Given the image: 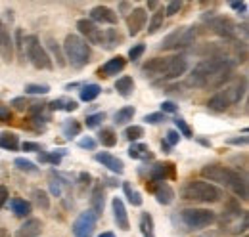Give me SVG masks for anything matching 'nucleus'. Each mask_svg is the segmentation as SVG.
I'll use <instances>...</instances> for the list:
<instances>
[{
    "instance_id": "obj_50",
    "label": "nucleus",
    "mask_w": 249,
    "mask_h": 237,
    "mask_svg": "<svg viewBox=\"0 0 249 237\" xmlns=\"http://www.w3.org/2000/svg\"><path fill=\"white\" fill-rule=\"evenodd\" d=\"M96 144H98V142H96L94 138H90V136H85V138L79 140V148L81 149H90V151H92V149H96Z\"/></svg>"
},
{
    "instance_id": "obj_17",
    "label": "nucleus",
    "mask_w": 249,
    "mask_h": 237,
    "mask_svg": "<svg viewBox=\"0 0 249 237\" xmlns=\"http://www.w3.org/2000/svg\"><path fill=\"white\" fill-rule=\"evenodd\" d=\"M0 56L6 63L14 59V38L10 31L6 29V25L2 23V19H0Z\"/></svg>"
},
{
    "instance_id": "obj_23",
    "label": "nucleus",
    "mask_w": 249,
    "mask_h": 237,
    "mask_svg": "<svg viewBox=\"0 0 249 237\" xmlns=\"http://www.w3.org/2000/svg\"><path fill=\"white\" fill-rule=\"evenodd\" d=\"M104 207H106V189L102 184H96L90 193V210L96 216H100L104 212Z\"/></svg>"
},
{
    "instance_id": "obj_5",
    "label": "nucleus",
    "mask_w": 249,
    "mask_h": 237,
    "mask_svg": "<svg viewBox=\"0 0 249 237\" xmlns=\"http://www.w3.org/2000/svg\"><path fill=\"white\" fill-rule=\"evenodd\" d=\"M246 90H248L246 79L236 81L234 85H230V86H226L224 90L217 92V94L207 102V107H209L213 113H222V111H226L230 105L242 102L244 96H246Z\"/></svg>"
},
{
    "instance_id": "obj_6",
    "label": "nucleus",
    "mask_w": 249,
    "mask_h": 237,
    "mask_svg": "<svg viewBox=\"0 0 249 237\" xmlns=\"http://www.w3.org/2000/svg\"><path fill=\"white\" fill-rule=\"evenodd\" d=\"M23 50H25L27 59L33 63V67H36V69H52V67H54L52 59L48 56L46 48L40 44L38 36H35V34L27 36V38L23 40Z\"/></svg>"
},
{
    "instance_id": "obj_24",
    "label": "nucleus",
    "mask_w": 249,
    "mask_h": 237,
    "mask_svg": "<svg viewBox=\"0 0 249 237\" xmlns=\"http://www.w3.org/2000/svg\"><path fill=\"white\" fill-rule=\"evenodd\" d=\"M128 157L130 159H136V161H144V163L154 161V153L150 151V148L146 144H138V142H134L128 148Z\"/></svg>"
},
{
    "instance_id": "obj_8",
    "label": "nucleus",
    "mask_w": 249,
    "mask_h": 237,
    "mask_svg": "<svg viewBox=\"0 0 249 237\" xmlns=\"http://www.w3.org/2000/svg\"><path fill=\"white\" fill-rule=\"evenodd\" d=\"M180 220L188 230H203L217 220V214L207 208H184L180 210Z\"/></svg>"
},
{
    "instance_id": "obj_39",
    "label": "nucleus",
    "mask_w": 249,
    "mask_h": 237,
    "mask_svg": "<svg viewBox=\"0 0 249 237\" xmlns=\"http://www.w3.org/2000/svg\"><path fill=\"white\" fill-rule=\"evenodd\" d=\"M14 165H16V169L18 170H21V172H27V174H35L38 169H36V165L29 161V159H25V157H18L16 161H14Z\"/></svg>"
},
{
    "instance_id": "obj_35",
    "label": "nucleus",
    "mask_w": 249,
    "mask_h": 237,
    "mask_svg": "<svg viewBox=\"0 0 249 237\" xmlns=\"http://www.w3.org/2000/svg\"><path fill=\"white\" fill-rule=\"evenodd\" d=\"M63 130V136L65 138H75V136H79L81 134V122L79 120H75V118H69V120H65L62 126Z\"/></svg>"
},
{
    "instance_id": "obj_37",
    "label": "nucleus",
    "mask_w": 249,
    "mask_h": 237,
    "mask_svg": "<svg viewBox=\"0 0 249 237\" xmlns=\"http://www.w3.org/2000/svg\"><path fill=\"white\" fill-rule=\"evenodd\" d=\"M163 21H165V12H163V8H161V10H157L156 14L152 16V19H150L148 34H156L157 31L163 27Z\"/></svg>"
},
{
    "instance_id": "obj_22",
    "label": "nucleus",
    "mask_w": 249,
    "mask_h": 237,
    "mask_svg": "<svg viewBox=\"0 0 249 237\" xmlns=\"http://www.w3.org/2000/svg\"><path fill=\"white\" fill-rule=\"evenodd\" d=\"M154 195H156L157 203L163 205V207H167V205H171V203L175 201V189H173L167 182H159V184H156V187H154Z\"/></svg>"
},
{
    "instance_id": "obj_19",
    "label": "nucleus",
    "mask_w": 249,
    "mask_h": 237,
    "mask_svg": "<svg viewBox=\"0 0 249 237\" xmlns=\"http://www.w3.org/2000/svg\"><path fill=\"white\" fill-rule=\"evenodd\" d=\"M111 208H113V220H115L117 228L123 230V232H128L130 230V222H128V214H126V207H124L123 199L115 197L111 201Z\"/></svg>"
},
{
    "instance_id": "obj_34",
    "label": "nucleus",
    "mask_w": 249,
    "mask_h": 237,
    "mask_svg": "<svg viewBox=\"0 0 249 237\" xmlns=\"http://www.w3.org/2000/svg\"><path fill=\"white\" fill-rule=\"evenodd\" d=\"M102 94V88L98 86V85H85L81 92H79V98L83 100V102H94L98 96Z\"/></svg>"
},
{
    "instance_id": "obj_28",
    "label": "nucleus",
    "mask_w": 249,
    "mask_h": 237,
    "mask_svg": "<svg viewBox=\"0 0 249 237\" xmlns=\"http://www.w3.org/2000/svg\"><path fill=\"white\" fill-rule=\"evenodd\" d=\"M115 90H117L119 96L130 98L132 92H134V81H132V77L124 75V77H121V79H117V81H115Z\"/></svg>"
},
{
    "instance_id": "obj_14",
    "label": "nucleus",
    "mask_w": 249,
    "mask_h": 237,
    "mask_svg": "<svg viewBox=\"0 0 249 237\" xmlns=\"http://www.w3.org/2000/svg\"><path fill=\"white\" fill-rule=\"evenodd\" d=\"M146 21H148V12L144 8H134L128 12L126 16V27H128V34L130 36H136L140 31L146 27Z\"/></svg>"
},
{
    "instance_id": "obj_31",
    "label": "nucleus",
    "mask_w": 249,
    "mask_h": 237,
    "mask_svg": "<svg viewBox=\"0 0 249 237\" xmlns=\"http://www.w3.org/2000/svg\"><path fill=\"white\" fill-rule=\"evenodd\" d=\"M98 142H100L102 146H106V148H113V146L117 144V134H115V130H113V128H102V130L98 132Z\"/></svg>"
},
{
    "instance_id": "obj_61",
    "label": "nucleus",
    "mask_w": 249,
    "mask_h": 237,
    "mask_svg": "<svg viewBox=\"0 0 249 237\" xmlns=\"http://www.w3.org/2000/svg\"><path fill=\"white\" fill-rule=\"evenodd\" d=\"M98 237H115V234L113 232H104V234H100Z\"/></svg>"
},
{
    "instance_id": "obj_48",
    "label": "nucleus",
    "mask_w": 249,
    "mask_h": 237,
    "mask_svg": "<svg viewBox=\"0 0 249 237\" xmlns=\"http://www.w3.org/2000/svg\"><path fill=\"white\" fill-rule=\"evenodd\" d=\"M67 102H69L67 98H58V100H54V102L48 103V109H50V111H60V109H63V111H65Z\"/></svg>"
},
{
    "instance_id": "obj_9",
    "label": "nucleus",
    "mask_w": 249,
    "mask_h": 237,
    "mask_svg": "<svg viewBox=\"0 0 249 237\" xmlns=\"http://www.w3.org/2000/svg\"><path fill=\"white\" fill-rule=\"evenodd\" d=\"M228 228L230 234H240L248 230V212L242 210L236 201H230L222 214V230Z\"/></svg>"
},
{
    "instance_id": "obj_1",
    "label": "nucleus",
    "mask_w": 249,
    "mask_h": 237,
    "mask_svg": "<svg viewBox=\"0 0 249 237\" xmlns=\"http://www.w3.org/2000/svg\"><path fill=\"white\" fill-rule=\"evenodd\" d=\"M234 75V61L207 58L199 61L190 73V85L194 88H220Z\"/></svg>"
},
{
    "instance_id": "obj_59",
    "label": "nucleus",
    "mask_w": 249,
    "mask_h": 237,
    "mask_svg": "<svg viewBox=\"0 0 249 237\" xmlns=\"http://www.w3.org/2000/svg\"><path fill=\"white\" fill-rule=\"evenodd\" d=\"M0 237H12V236H10V232L6 228H0Z\"/></svg>"
},
{
    "instance_id": "obj_26",
    "label": "nucleus",
    "mask_w": 249,
    "mask_h": 237,
    "mask_svg": "<svg viewBox=\"0 0 249 237\" xmlns=\"http://www.w3.org/2000/svg\"><path fill=\"white\" fill-rule=\"evenodd\" d=\"M123 42V36L117 29H106L104 31V38H102V46L106 50H113L115 46H119Z\"/></svg>"
},
{
    "instance_id": "obj_20",
    "label": "nucleus",
    "mask_w": 249,
    "mask_h": 237,
    "mask_svg": "<svg viewBox=\"0 0 249 237\" xmlns=\"http://www.w3.org/2000/svg\"><path fill=\"white\" fill-rule=\"evenodd\" d=\"M124 65H126V59H124L123 56H115V58L107 59V61L98 69V73H100V77H113V75H117V73L123 71Z\"/></svg>"
},
{
    "instance_id": "obj_55",
    "label": "nucleus",
    "mask_w": 249,
    "mask_h": 237,
    "mask_svg": "<svg viewBox=\"0 0 249 237\" xmlns=\"http://www.w3.org/2000/svg\"><path fill=\"white\" fill-rule=\"evenodd\" d=\"M21 149L23 151H40V146L35 142H25V144H21Z\"/></svg>"
},
{
    "instance_id": "obj_2",
    "label": "nucleus",
    "mask_w": 249,
    "mask_h": 237,
    "mask_svg": "<svg viewBox=\"0 0 249 237\" xmlns=\"http://www.w3.org/2000/svg\"><path fill=\"white\" fill-rule=\"evenodd\" d=\"M201 176L207 178L209 182H217L220 186L228 187L240 199H248V180L234 169H228V167H222V165H207V167L201 169Z\"/></svg>"
},
{
    "instance_id": "obj_21",
    "label": "nucleus",
    "mask_w": 249,
    "mask_h": 237,
    "mask_svg": "<svg viewBox=\"0 0 249 237\" xmlns=\"http://www.w3.org/2000/svg\"><path fill=\"white\" fill-rule=\"evenodd\" d=\"M42 232V222L38 218H27L16 232L14 237H38Z\"/></svg>"
},
{
    "instance_id": "obj_46",
    "label": "nucleus",
    "mask_w": 249,
    "mask_h": 237,
    "mask_svg": "<svg viewBox=\"0 0 249 237\" xmlns=\"http://www.w3.org/2000/svg\"><path fill=\"white\" fill-rule=\"evenodd\" d=\"M144 52H146V46H144V44H134V46L128 50V59H130V61H136V59L142 58Z\"/></svg>"
},
{
    "instance_id": "obj_4",
    "label": "nucleus",
    "mask_w": 249,
    "mask_h": 237,
    "mask_svg": "<svg viewBox=\"0 0 249 237\" xmlns=\"http://www.w3.org/2000/svg\"><path fill=\"white\" fill-rule=\"evenodd\" d=\"M182 199L186 201H194V203H217L218 199L222 197V191L218 189L217 186L203 182V180H192L186 182L180 189Z\"/></svg>"
},
{
    "instance_id": "obj_54",
    "label": "nucleus",
    "mask_w": 249,
    "mask_h": 237,
    "mask_svg": "<svg viewBox=\"0 0 249 237\" xmlns=\"http://www.w3.org/2000/svg\"><path fill=\"white\" fill-rule=\"evenodd\" d=\"M230 8L236 10V12H242V14L248 12V4L246 2H230Z\"/></svg>"
},
{
    "instance_id": "obj_36",
    "label": "nucleus",
    "mask_w": 249,
    "mask_h": 237,
    "mask_svg": "<svg viewBox=\"0 0 249 237\" xmlns=\"http://www.w3.org/2000/svg\"><path fill=\"white\" fill-rule=\"evenodd\" d=\"M33 201H35L36 207L42 208V210L50 208V197H48V193L44 189H33Z\"/></svg>"
},
{
    "instance_id": "obj_7",
    "label": "nucleus",
    "mask_w": 249,
    "mask_h": 237,
    "mask_svg": "<svg viewBox=\"0 0 249 237\" xmlns=\"http://www.w3.org/2000/svg\"><path fill=\"white\" fill-rule=\"evenodd\" d=\"M196 34H197L196 27H178V29L169 33L161 40L159 48L161 50H182V48H188V46H192L196 42Z\"/></svg>"
},
{
    "instance_id": "obj_58",
    "label": "nucleus",
    "mask_w": 249,
    "mask_h": 237,
    "mask_svg": "<svg viewBox=\"0 0 249 237\" xmlns=\"http://www.w3.org/2000/svg\"><path fill=\"white\" fill-rule=\"evenodd\" d=\"M161 149H163L165 153H169V149H171V146H169V144H167L165 140H161Z\"/></svg>"
},
{
    "instance_id": "obj_53",
    "label": "nucleus",
    "mask_w": 249,
    "mask_h": 237,
    "mask_svg": "<svg viewBox=\"0 0 249 237\" xmlns=\"http://www.w3.org/2000/svg\"><path fill=\"white\" fill-rule=\"evenodd\" d=\"M8 199H10L8 187H6V186H0V208H4V205L8 203Z\"/></svg>"
},
{
    "instance_id": "obj_49",
    "label": "nucleus",
    "mask_w": 249,
    "mask_h": 237,
    "mask_svg": "<svg viewBox=\"0 0 249 237\" xmlns=\"http://www.w3.org/2000/svg\"><path fill=\"white\" fill-rule=\"evenodd\" d=\"M144 120H146L148 124H161V122H165L167 118H165V115L159 111V113H150V115H146Z\"/></svg>"
},
{
    "instance_id": "obj_3",
    "label": "nucleus",
    "mask_w": 249,
    "mask_h": 237,
    "mask_svg": "<svg viewBox=\"0 0 249 237\" xmlns=\"http://www.w3.org/2000/svg\"><path fill=\"white\" fill-rule=\"evenodd\" d=\"M62 50L65 61H69L71 67H75V69H83L92 56L90 44L85 38H81L79 34H67L62 44Z\"/></svg>"
},
{
    "instance_id": "obj_63",
    "label": "nucleus",
    "mask_w": 249,
    "mask_h": 237,
    "mask_svg": "<svg viewBox=\"0 0 249 237\" xmlns=\"http://www.w3.org/2000/svg\"><path fill=\"white\" fill-rule=\"evenodd\" d=\"M244 237H246V236H244Z\"/></svg>"
},
{
    "instance_id": "obj_57",
    "label": "nucleus",
    "mask_w": 249,
    "mask_h": 237,
    "mask_svg": "<svg viewBox=\"0 0 249 237\" xmlns=\"http://www.w3.org/2000/svg\"><path fill=\"white\" fill-rule=\"evenodd\" d=\"M12 118V113L8 107H0V120H10Z\"/></svg>"
},
{
    "instance_id": "obj_51",
    "label": "nucleus",
    "mask_w": 249,
    "mask_h": 237,
    "mask_svg": "<svg viewBox=\"0 0 249 237\" xmlns=\"http://www.w3.org/2000/svg\"><path fill=\"white\" fill-rule=\"evenodd\" d=\"M178 140H180V134H178L177 130H169V132H167V136H165V142H167L171 148H173V146H177V144H178Z\"/></svg>"
},
{
    "instance_id": "obj_43",
    "label": "nucleus",
    "mask_w": 249,
    "mask_h": 237,
    "mask_svg": "<svg viewBox=\"0 0 249 237\" xmlns=\"http://www.w3.org/2000/svg\"><path fill=\"white\" fill-rule=\"evenodd\" d=\"M175 124H177V132H178L180 136H184V138H194V132H192V128L188 126V122L184 118L177 117L175 118Z\"/></svg>"
},
{
    "instance_id": "obj_10",
    "label": "nucleus",
    "mask_w": 249,
    "mask_h": 237,
    "mask_svg": "<svg viewBox=\"0 0 249 237\" xmlns=\"http://www.w3.org/2000/svg\"><path fill=\"white\" fill-rule=\"evenodd\" d=\"M207 27L213 31L215 34L226 38V40H234L236 34H238V25L230 17H224V16H211V17H207Z\"/></svg>"
},
{
    "instance_id": "obj_29",
    "label": "nucleus",
    "mask_w": 249,
    "mask_h": 237,
    "mask_svg": "<svg viewBox=\"0 0 249 237\" xmlns=\"http://www.w3.org/2000/svg\"><path fill=\"white\" fill-rule=\"evenodd\" d=\"M154 216L150 212H142L140 214V232L144 237H156V230H154Z\"/></svg>"
},
{
    "instance_id": "obj_13",
    "label": "nucleus",
    "mask_w": 249,
    "mask_h": 237,
    "mask_svg": "<svg viewBox=\"0 0 249 237\" xmlns=\"http://www.w3.org/2000/svg\"><path fill=\"white\" fill-rule=\"evenodd\" d=\"M77 29H79V33H81V34H79L81 38L85 36V40H87V42L102 46L104 31L98 29V25H96V23H92L90 19H79V21H77Z\"/></svg>"
},
{
    "instance_id": "obj_38",
    "label": "nucleus",
    "mask_w": 249,
    "mask_h": 237,
    "mask_svg": "<svg viewBox=\"0 0 249 237\" xmlns=\"http://www.w3.org/2000/svg\"><path fill=\"white\" fill-rule=\"evenodd\" d=\"M63 155H65V149H60L58 153H56V151H54V153H38V161H40V163H50V165L58 167V165L62 163Z\"/></svg>"
},
{
    "instance_id": "obj_44",
    "label": "nucleus",
    "mask_w": 249,
    "mask_h": 237,
    "mask_svg": "<svg viewBox=\"0 0 249 237\" xmlns=\"http://www.w3.org/2000/svg\"><path fill=\"white\" fill-rule=\"evenodd\" d=\"M50 92L48 85H27L25 86V94H31V96H46Z\"/></svg>"
},
{
    "instance_id": "obj_25",
    "label": "nucleus",
    "mask_w": 249,
    "mask_h": 237,
    "mask_svg": "<svg viewBox=\"0 0 249 237\" xmlns=\"http://www.w3.org/2000/svg\"><path fill=\"white\" fill-rule=\"evenodd\" d=\"M10 207H12V212H14L18 218H27L33 210L31 203L25 201V199H21V197H14V199L10 201Z\"/></svg>"
},
{
    "instance_id": "obj_12",
    "label": "nucleus",
    "mask_w": 249,
    "mask_h": 237,
    "mask_svg": "<svg viewBox=\"0 0 249 237\" xmlns=\"http://www.w3.org/2000/svg\"><path fill=\"white\" fill-rule=\"evenodd\" d=\"M169 59L171 58H154L148 59L144 65H142V75L148 77V79H165L167 75V69H169Z\"/></svg>"
},
{
    "instance_id": "obj_15",
    "label": "nucleus",
    "mask_w": 249,
    "mask_h": 237,
    "mask_svg": "<svg viewBox=\"0 0 249 237\" xmlns=\"http://www.w3.org/2000/svg\"><path fill=\"white\" fill-rule=\"evenodd\" d=\"M90 21L92 23H106V25H115L119 21V16L107 8V6H94L90 10Z\"/></svg>"
},
{
    "instance_id": "obj_40",
    "label": "nucleus",
    "mask_w": 249,
    "mask_h": 237,
    "mask_svg": "<svg viewBox=\"0 0 249 237\" xmlns=\"http://www.w3.org/2000/svg\"><path fill=\"white\" fill-rule=\"evenodd\" d=\"M63 184H65V182H63L56 172H50V193H52L54 197H60L63 193Z\"/></svg>"
},
{
    "instance_id": "obj_33",
    "label": "nucleus",
    "mask_w": 249,
    "mask_h": 237,
    "mask_svg": "<svg viewBox=\"0 0 249 237\" xmlns=\"http://www.w3.org/2000/svg\"><path fill=\"white\" fill-rule=\"evenodd\" d=\"M136 115V109L132 107V105H124L121 107L117 113H115V117H113V122L115 124H126V122H130L132 118Z\"/></svg>"
},
{
    "instance_id": "obj_42",
    "label": "nucleus",
    "mask_w": 249,
    "mask_h": 237,
    "mask_svg": "<svg viewBox=\"0 0 249 237\" xmlns=\"http://www.w3.org/2000/svg\"><path fill=\"white\" fill-rule=\"evenodd\" d=\"M104 120H106V113H104V111H100V113L87 115V120H85V124H87V128H98V126H100Z\"/></svg>"
},
{
    "instance_id": "obj_45",
    "label": "nucleus",
    "mask_w": 249,
    "mask_h": 237,
    "mask_svg": "<svg viewBox=\"0 0 249 237\" xmlns=\"http://www.w3.org/2000/svg\"><path fill=\"white\" fill-rule=\"evenodd\" d=\"M12 105H14L16 109H21V111H23V109H29V107H31L33 102L29 98L21 96V98H14V100H12Z\"/></svg>"
},
{
    "instance_id": "obj_11",
    "label": "nucleus",
    "mask_w": 249,
    "mask_h": 237,
    "mask_svg": "<svg viewBox=\"0 0 249 237\" xmlns=\"http://www.w3.org/2000/svg\"><path fill=\"white\" fill-rule=\"evenodd\" d=\"M96 222H98V216L94 214L92 210H85L81 212L75 222H73V236L75 237H92L94 230H96Z\"/></svg>"
},
{
    "instance_id": "obj_32",
    "label": "nucleus",
    "mask_w": 249,
    "mask_h": 237,
    "mask_svg": "<svg viewBox=\"0 0 249 237\" xmlns=\"http://www.w3.org/2000/svg\"><path fill=\"white\" fill-rule=\"evenodd\" d=\"M123 191H124V197L128 199V203L132 205V207H140L142 205V195H140V191H136L132 186H130V182H123Z\"/></svg>"
},
{
    "instance_id": "obj_18",
    "label": "nucleus",
    "mask_w": 249,
    "mask_h": 237,
    "mask_svg": "<svg viewBox=\"0 0 249 237\" xmlns=\"http://www.w3.org/2000/svg\"><path fill=\"white\" fill-rule=\"evenodd\" d=\"M94 159H96L102 167H106L107 170H111V172H115V174H123L124 165L119 157H115V155H111V153H107V151H102V153H96Z\"/></svg>"
},
{
    "instance_id": "obj_47",
    "label": "nucleus",
    "mask_w": 249,
    "mask_h": 237,
    "mask_svg": "<svg viewBox=\"0 0 249 237\" xmlns=\"http://www.w3.org/2000/svg\"><path fill=\"white\" fill-rule=\"evenodd\" d=\"M180 10H182V2H180V0H173V2L167 4V8H165V16H177Z\"/></svg>"
},
{
    "instance_id": "obj_62",
    "label": "nucleus",
    "mask_w": 249,
    "mask_h": 237,
    "mask_svg": "<svg viewBox=\"0 0 249 237\" xmlns=\"http://www.w3.org/2000/svg\"><path fill=\"white\" fill-rule=\"evenodd\" d=\"M197 142H199V144H201V146H207V148H209V146H211V142H207V140H203V138H199V140H197Z\"/></svg>"
},
{
    "instance_id": "obj_27",
    "label": "nucleus",
    "mask_w": 249,
    "mask_h": 237,
    "mask_svg": "<svg viewBox=\"0 0 249 237\" xmlns=\"http://www.w3.org/2000/svg\"><path fill=\"white\" fill-rule=\"evenodd\" d=\"M46 48L50 50L52 58L56 59V65H58V67H65V65H67V61H65V56H63L62 46H60V44H58V42H56L52 36H48V38H46ZM50 54H48V56H50ZM52 58H50V59H52Z\"/></svg>"
},
{
    "instance_id": "obj_60",
    "label": "nucleus",
    "mask_w": 249,
    "mask_h": 237,
    "mask_svg": "<svg viewBox=\"0 0 249 237\" xmlns=\"http://www.w3.org/2000/svg\"><path fill=\"white\" fill-rule=\"evenodd\" d=\"M148 8L150 10H157L159 8V2H148Z\"/></svg>"
},
{
    "instance_id": "obj_30",
    "label": "nucleus",
    "mask_w": 249,
    "mask_h": 237,
    "mask_svg": "<svg viewBox=\"0 0 249 237\" xmlns=\"http://www.w3.org/2000/svg\"><path fill=\"white\" fill-rule=\"evenodd\" d=\"M0 148L6 151H18L19 148V138L14 132H2L0 134Z\"/></svg>"
},
{
    "instance_id": "obj_56",
    "label": "nucleus",
    "mask_w": 249,
    "mask_h": 237,
    "mask_svg": "<svg viewBox=\"0 0 249 237\" xmlns=\"http://www.w3.org/2000/svg\"><path fill=\"white\" fill-rule=\"evenodd\" d=\"M228 144H230V146H246V144H248V138H246V136H242V138H230Z\"/></svg>"
},
{
    "instance_id": "obj_41",
    "label": "nucleus",
    "mask_w": 249,
    "mask_h": 237,
    "mask_svg": "<svg viewBox=\"0 0 249 237\" xmlns=\"http://www.w3.org/2000/svg\"><path fill=\"white\" fill-rule=\"evenodd\" d=\"M144 136V128L142 126H138V124H132V126H126V130H124V138L128 140V142H138L140 138Z\"/></svg>"
},
{
    "instance_id": "obj_16",
    "label": "nucleus",
    "mask_w": 249,
    "mask_h": 237,
    "mask_svg": "<svg viewBox=\"0 0 249 237\" xmlns=\"http://www.w3.org/2000/svg\"><path fill=\"white\" fill-rule=\"evenodd\" d=\"M148 178L152 182H167L169 178H175V165L173 163H156L154 167H150Z\"/></svg>"
},
{
    "instance_id": "obj_52",
    "label": "nucleus",
    "mask_w": 249,
    "mask_h": 237,
    "mask_svg": "<svg viewBox=\"0 0 249 237\" xmlns=\"http://www.w3.org/2000/svg\"><path fill=\"white\" fill-rule=\"evenodd\" d=\"M178 111V105L175 103V102H163L161 103V113L165 115V113H177Z\"/></svg>"
}]
</instances>
